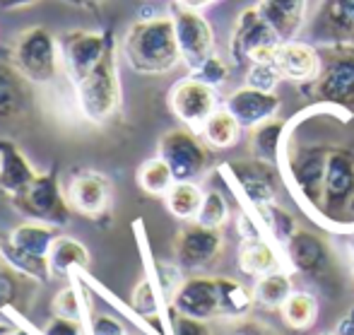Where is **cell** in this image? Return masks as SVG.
Segmentation results:
<instances>
[{
  "label": "cell",
  "mask_w": 354,
  "mask_h": 335,
  "mask_svg": "<svg viewBox=\"0 0 354 335\" xmlns=\"http://www.w3.org/2000/svg\"><path fill=\"white\" fill-rule=\"evenodd\" d=\"M169 109L181 123L193 131H201L205 121L217 111V92L212 84L201 82L198 78H183L169 92Z\"/></svg>",
  "instance_id": "obj_11"
},
{
  "label": "cell",
  "mask_w": 354,
  "mask_h": 335,
  "mask_svg": "<svg viewBox=\"0 0 354 335\" xmlns=\"http://www.w3.org/2000/svg\"><path fill=\"white\" fill-rule=\"evenodd\" d=\"M201 133L207 145H212V147H217V150H224V147H232L239 140L241 123H239L236 116L224 107V109H217V111L207 118L205 126L201 128Z\"/></svg>",
  "instance_id": "obj_28"
},
{
  "label": "cell",
  "mask_w": 354,
  "mask_h": 335,
  "mask_svg": "<svg viewBox=\"0 0 354 335\" xmlns=\"http://www.w3.org/2000/svg\"><path fill=\"white\" fill-rule=\"evenodd\" d=\"M232 335H277V333L268 331V328L261 326V323H241Z\"/></svg>",
  "instance_id": "obj_45"
},
{
  "label": "cell",
  "mask_w": 354,
  "mask_h": 335,
  "mask_svg": "<svg viewBox=\"0 0 354 335\" xmlns=\"http://www.w3.org/2000/svg\"><path fill=\"white\" fill-rule=\"evenodd\" d=\"M308 39L326 48H354V0H321L308 22Z\"/></svg>",
  "instance_id": "obj_9"
},
{
  "label": "cell",
  "mask_w": 354,
  "mask_h": 335,
  "mask_svg": "<svg viewBox=\"0 0 354 335\" xmlns=\"http://www.w3.org/2000/svg\"><path fill=\"white\" fill-rule=\"evenodd\" d=\"M171 335H212V331L207 328V321L176 314L171 321Z\"/></svg>",
  "instance_id": "obj_41"
},
{
  "label": "cell",
  "mask_w": 354,
  "mask_h": 335,
  "mask_svg": "<svg viewBox=\"0 0 354 335\" xmlns=\"http://www.w3.org/2000/svg\"><path fill=\"white\" fill-rule=\"evenodd\" d=\"M323 335H337V333H323Z\"/></svg>",
  "instance_id": "obj_51"
},
{
  "label": "cell",
  "mask_w": 354,
  "mask_h": 335,
  "mask_svg": "<svg viewBox=\"0 0 354 335\" xmlns=\"http://www.w3.org/2000/svg\"><path fill=\"white\" fill-rule=\"evenodd\" d=\"M171 307L176 314L198 318V321H210L222 316V297H219V278H186L176 294L171 297Z\"/></svg>",
  "instance_id": "obj_15"
},
{
  "label": "cell",
  "mask_w": 354,
  "mask_h": 335,
  "mask_svg": "<svg viewBox=\"0 0 354 335\" xmlns=\"http://www.w3.org/2000/svg\"><path fill=\"white\" fill-rule=\"evenodd\" d=\"M282 314L289 328H299L301 331V328H308L316 321L318 304L308 292H292V297L282 307Z\"/></svg>",
  "instance_id": "obj_33"
},
{
  "label": "cell",
  "mask_w": 354,
  "mask_h": 335,
  "mask_svg": "<svg viewBox=\"0 0 354 335\" xmlns=\"http://www.w3.org/2000/svg\"><path fill=\"white\" fill-rule=\"evenodd\" d=\"M66 196L75 212L99 217L106 212L109 203H111V183L99 172H82L71 181Z\"/></svg>",
  "instance_id": "obj_18"
},
{
  "label": "cell",
  "mask_w": 354,
  "mask_h": 335,
  "mask_svg": "<svg viewBox=\"0 0 354 335\" xmlns=\"http://www.w3.org/2000/svg\"><path fill=\"white\" fill-rule=\"evenodd\" d=\"M284 251H287L289 266L304 275H318L330 266L328 244L308 229H297L292 239L284 244Z\"/></svg>",
  "instance_id": "obj_20"
},
{
  "label": "cell",
  "mask_w": 354,
  "mask_h": 335,
  "mask_svg": "<svg viewBox=\"0 0 354 335\" xmlns=\"http://www.w3.org/2000/svg\"><path fill=\"white\" fill-rule=\"evenodd\" d=\"M284 135V121L282 118H270L261 126L251 128V152L256 159L275 164L280 157V145Z\"/></svg>",
  "instance_id": "obj_27"
},
{
  "label": "cell",
  "mask_w": 354,
  "mask_h": 335,
  "mask_svg": "<svg viewBox=\"0 0 354 335\" xmlns=\"http://www.w3.org/2000/svg\"><path fill=\"white\" fill-rule=\"evenodd\" d=\"M68 3H75V5H80V8H92V5H99V3H104V0H68Z\"/></svg>",
  "instance_id": "obj_49"
},
{
  "label": "cell",
  "mask_w": 354,
  "mask_h": 335,
  "mask_svg": "<svg viewBox=\"0 0 354 335\" xmlns=\"http://www.w3.org/2000/svg\"><path fill=\"white\" fill-rule=\"evenodd\" d=\"M44 335H84L80 321L63 316H51L44 326Z\"/></svg>",
  "instance_id": "obj_43"
},
{
  "label": "cell",
  "mask_w": 354,
  "mask_h": 335,
  "mask_svg": "<svg viewBox=\"0 0 354 335\" xmlns=\"http://www.w3.org/2000/svg\"><path fill=\"white\" fill-rule=\"evenodd\" d=\"M282 102L275 92H263L256 87H241L227 99V109L236 116L241 128H256L277 116Z\"/></svg>",
  "instance_id": "obj_17"
},
{
  "label": "cell",
  "mask_w": 354,
  "mask_h": 335,
  "mask_svg": "<svg viewBox=\"0 0 354 335\" xmlns=\"http://www.w3.org/2000/svg\"><path fill=\"white\" fill-rule=\"evenodd\" d=\"M256 8L282 42H294L306 24L308 0H258Z\"/></svg>",
  "instance_id": "obj_21"
},
{
  "label": "cell",
  "mask_w": 354,
  "mask_h": 335,
  "mask_svg": "<svg viewBox=\"0 0 354 335\" xmlns=\"http://www.w3.org/2000/svg\"><path fill=\"white\" fill-rule=\"evenodd\" d=\"M159 157L171 167L176 181H196L210 164L207 147L193 128H174L159 140Z\"/></svg>",
  "instance_id": "obj_7"
},
{
  "label": "cell",
  "mask_w": 354,
  "mask_h": 335,
  "mask_svg": "<svg viewBox=\"0 0 354 335\" xmlns=\"http://www.w3.org/2000/svg\"><path fill=\"white\" fill-rule=\"evenodd\" d=\"M123 56L140 75H167L183 63L171 15L138 19L123 37Z\"/></svg>",
  "instance_id": "obj_1"
},
{
  "label": "cell",
  "mask_w": 354,
  "mask_h": 335,
  "mask_svg": "<svg viewBox=\"0 0 354 335\" xmlns=\"http://www.w3.org/2000/svg\"><path fill=\"white\" fill-rule=\"evenodd\" d=\"M337 335H354V307L350 311L345 314V316L340 318V323H337Z\"/></svg>",
  "instance_id": "obj_47"
},
{
  "label": "cell",
  "mask_w": 354,
  "mask_h": 335,
  "mask_svg": "<svg viewBox=\"0 0 354 335\" xmlns=\"http://www.w3.org/2000/svg\"><path fill=\"white\" fill-rule=\"evenodd\" d=\"M239 234H241L243 242H246V239H258V237H261V229H258L256 219H251V215L241 212V217H239Z\"/></svg>",
  "instance_id": "obj_44"
},
{
  "label": "cell",
  "mask_w": 354,
  "mask_h": 335,
  "mask_svg": "<svg viewBox=\"0 0 354 335\" xmlns=\"http://www.w3.org/2000/svg\"><path fill=\"white\" fill-rule=\"evenodd\" d=\"M34 3H39V0H0V10H19V8H29Z\"/></svg>",
  "instance_id": "obj_48"
},
{
  "label": "cell",
  "mask_w": 354,
  "mask_h": 335,
  "mask_svg": "<svg viewBox=\"0 0 354 335\" xmlns=\"http://www.w3.org/2000/svg\"><path fill=\"white\" fill-rule=\"evenodd\" d=\"M275 66L284 80H292V82H313L321 75L323 58L313 44L297 42L294 39V42H284L277 48Z\"/></svg>",
  "instance_id": "obj_19"
},
{
  "label": "cell",
  "mask_w": 354,
  "mask_h": 335,
  "mask_svg": "<svg viewBox=\"0 0 354 335\" xmlns=\"http://www.w3.org/2000/svg\"><path fill=\"white\" fill-rule=\"evenodd\" d=\"M224 248V237L219 229L205 227L201 222H193L178 232L174 242L176 263L183 270H203L217 261Z\"/></svg>",
  "instance_id": "obj_14"
},
{
  "label": "cell",
  "mask_w": 354,
  "mask_h": 335,
  "mask_svg": "<svg viewBox=\"0 0 354 335\" xmlns=\"http://www.w3.org/2000/svg\"><path fill=\"white\" fill-rule=\"evenodd\" d=\"M77 107L87 121L106 123L121 107V80L116 66V44L106 51V56L97 63L82 80L75 82Z\"/></svg>",
  "instance_id": "obj_3"
},
{
  "label": "cell",
  "mask_w": 354,
  "mask_h": 335,
  "mask_svg": "<svg viewBox=\"0 0 354 335\" xmlns=\"http://www.w3.org/2000/svg\"><path fill=\"white\" fill-rule=\"evenodd\" d=\"M37 169L29 164L27 154L12 143L0 140V191L8 198H15L37 179Z\"/></svg>",
  "instance_id": "obj_22"
},
{
  "label": "cell",
  "mask_w": 354,
  "mask_h": 335,
  "mask_svg": "<svg viewBox=\"0 0 354 335\" xmlns=\"http://www.w3.org/2000/svg\"><path fill=\"white\" fill-rule=\"evenodd\" d=\"M311 94L333 107H354V48H330Z\"/></svg>",
  "instance_id": "obj_8"
},
{
  "label": "cell",
  "mask_w": 354,
  "mask_h": 335,
  "mask_svg": "<svg viewBox=\"0 0 354 335\" xmlns=\"http://www.w3.org/2000/svg\"><path fill=\"white\" fill-rule=\"evenodd\" d=\"M138 183L147 196H167L169 188L176 183V176L162 157H152L138 169Z\"/></svg>",
  "instance_id": "obj_31"
},
{
  "label": "cell",
  "mask_w": 354,
  "mask_h": 335,
  "mask_svg": "<svg viewBox=\"0 0 354 335\" xmlns=\"http://www.w3.org/2000/svg\"><path fill=\"white\" fill-rule=\"evenodd\" d=\"M219 297H222V318H243L251 314L256 302V292L229 278H219Z\"/></svg>",
  "instance_id": "obj_30"
},
{
  "label": "cell",
  "mask_w": 354,
  "mask_h": 335,
  "mask_svg": "<svg viewBox=\"0 0 354 335\" xmlns=\"http://www.w3.org/2000/svg\"><path fill=\"white\" fill-rule=\"evenodd\" d=\"M174 3H176L178 8L198 10V12H203V10H205V8H210V5L219 3V0H174Z\"/></svg>",
  "instance_id": "obj_46"
},
{
  "label": "cell",
  "mask_w": 354,
  "mask_h": 335,
  "mask_svg": "<svg viewBox=\"0 0 354 335\" xmlns=\"http://www.w3.org/2000/svg\"><path fill=\"white\" fill-rule=\"evenodd\" d=\"M282 80L280 70H277L275 61L272 63H251L246 75V84L248 87L263 89V92H275V84Z\"/></svg>",
  "instance_id": "obj_36"
},
{
  "label": "cell",
  "mask_w": 354,
  "mask_h": 335,
  "mask_svg": "<svg viewBox=\"0 0 354 335\" xmlns=\"http://www.w3.org/2000/svg\"><path fill=\"white\" fill-rule=\"evenodd\" d=\"M203 198H205V193H203V188L198 186L196 181H176L171 188H169L164 201H167L169 212H171L176 219L196 222L198 212H201Z\"/></svg>",
  "instance_id": "obj_26"
},
{
  "label": "cell",
  "mask_w": 354,
  "mask_h": 335,
  "mask_svg": "<svg viewBox=\"0 0 354 335\" xmlns=\"http://www.w3.org/2000/svg\"><path fill=\"white\" fill-rule=\"evenodd\" d=\"M234 172V179L241 186L243 196L253 208H261L275 201L277 193V174L275 164L263 162V159H246V162H234L229 164Z\"/></svg>",
  "instance_id": "obj_16"
},
{
  "label": "cell",
  "mask_w": 354,
  "mask_h": 335,
  "mask_svg": "<svg viewBox=\"0 0 354 335\" xmlns=\"http://www.w3.org/2000/svg\"><path fill=\"white\" fill-rule=\"evenodd\" d=\"M171 17L183 66H188V70H196L214 53V32L210 22L198 10H186L178 5Z\"/></svg>",
  "instance_id": "obj_12"
},
{
  "label": "cell",
  "mask_w": 354,
  "mask_h": 335,
  "mask_svg": "<svg viewBox=\"0 0 354 335\" xmlns=\"http://www.w3.org/2000/svg\"><path fill=\"white\" fill-rule=\"evenodd\" d=\"M56 229L58 227L29 219L10 232L8 242L0 248V256L10 268L27 275L32 282H46L53 278L48 266V251L58 237Z\"/></svg>",
  "instance_id": "obj_2"
},
{
  "label": "cell",
  "mask_w": 354,
  "mask_h": 335,
  "mask_svg": "<svg viewBox=\"0 0 354 335\" xmlns=\"http://www.w3.org/2000/svg\"><path fill=\"white\" fill-rule=\"evenodd\" d=\"M352 268H354V261H352Z\"/></svg>",
  "instance_id": "obj_52"
},
{
  "label": "cell",
  "mask_w": 354,
  "mask_h": 335,
  "mask_svg": "<svg viewBox=\"0 0 354 335\" xmlns=\"http://www.w3.org/2000/svg\"><path fill=\"white\" fill-rule=\"evenodd\" d=\"M8 335H29V333H24V331H19V328H12Z\"/></svg>",
  "instance_id": "obj_50"
},
{
  "label": "cell",
  "mask_w": 354,
  "mask_h": 335,
  "mask_svg": "<svg viewBox=\"0 0 354 335\" xmlns=\"http://www.w3.org/2000/svg\"><path fill=\"white\" fill-rule=\"evenodd\" d=\"M133 309L145 318H159V297L157 289L149 280H142L136 289H133Z\"/></svg>",
  "instance_id": "obj_37"
},
{
  "label": "cell",
  "mask_w": 354,
  "mask_h": 335,
  "mask_svg": "<svg viewBox=\"0 0 354 335\" xmlns=\"http://www.w3.org/2000/svg\"><path fill=\"white\" fill-rule=\"evenodd\" d=\"M227 219H229V205L224 201V196L219 191H207L205 198H203L201 212H198L196 222L212 229H222V224Z\"/></svg>",
  "instance_id": "obj_35"
},
{
  "label": "cell",
  "mask_w": 354,
  "mask_h": 335,
  "mask_svg": "<svg viewBox=\"0 0 354 335\" xmlns=\"http://www.w3.org/2000/svg\"><path fill=\"white\" fill-rule=\"evenodd\" d=\"M10 203L27 219L51 227H66L73 217V208L68 196L61 191L56 174H37V179L19 196L10 198Z\"/></svg>",
  "instance_id": "obj_6"
},
{
  "label": "cell",
  "mask_w": 354,
  "mask_h": 335,
  "mask_svg": "<svg viewBox=\"0 0 354 335\" xmlns=\"http://www.w3.org/2000/svg\"><path fill=\"white\" fill-rule=\"evenodd\" d=\"M92 335H136V333L128 331L111 314H102V316H97L92 321Z\"/></svg>",
  "instance_id": "obj_42"
},
{
  "label": "cell",
  "mask_w": 354,
  "mask_h": 335,
  "mask_svg": "<svg viewBox=\"0 0 354 335\" xmlns=\"http://www.w3.org/2000/svg\"><path fill=\"white\" fill-rule=\"evenodd\" d=\"M113 37L109 32H92V29H73L61 37V58L71 73L73 82L82 80L111 48Z\"/></svg>",
  "instance_id": "obj_13"
},
{
  "label": "cell",
  "mask_w": 354,
  "mask_h": 335,
  "mask_svg": "<svg viewBox=\"0 0 354 335\" xmlns=\"http://www.w3.org/2000/svg\"><path fill=\"white\" fill-rule=\"evenodd\" d=\"M282 44L284 42L266 22V17L258 12V8H246L234 22L229 53H232L236 66H241V63H272Z\"/></svg>",
  "instance_id": "obj_5"
},
{
  "label": "cell",
  "mask_w": 354,
  "mask_h": 335,
  "mask_svg": "<svg viewBox=\"0 0 354 335\" xmlns=\"http://www.w3.org/2000/svg\"><path fill=\"white\" fill-rule=\"evenodd\" d=\"M256 302L268 309H282L287 299L292 297V278L284 270H272L268 275H261L256 282Z\"/></svg>",
  "instance_id": "obj_29"
},
{
  "label": "cell",
  "mask_w": 354,
  "mask_h": 335,
  "mask_svg": "<svg viewBox=\"0 0 354 335\" xmlns=\"http://www.w3.org/2000/svg\"><path fill=\"white\" fill-rule=\"evenodd\" d=\"M318 208L330 217L354 210V154L347 150H328Z\"/></svg>",
  "instance_id": "obj_10"
},
{
  "label": "cell",
  "mask_w": 354,
  "mask_h": 335,
  "mask_svg": "<svg viewBox=\"0 0 354 335\" xmlns=\"http://www.w3.org/2000/svg\"><path fill=\"white\" fill-rule=\"evenodd\" d=\"M61 44L46 27H29L12 44V66L32 84H46L56 78Z\"/></svg>",
  "instance_id": "obj_4"
},
{
  "label": "cell",
  "mask_w": 354,
  "mask_h": 335,
  "mask_svg": "<svg viewBox=\"0 0 354 335\" xmlns=\"http://www.w3.org/2000/svg\"><path fill=\"white\" fill-rule=\"evenodd\" d=\"M48 266H51L53 278H68L75 270L89 268V251L77 239L56 237L51 251H48Z\"/></svg>",
  "instance_id": "obj_24"
},
{
  "label": "cell",
  "mask_w": 354,
  "mask_h": 335,
  "mask_svg": "<svg viewBox=\"0 0 354 335\" xmlns=\"http://www.w3.org/2000/svg\"><path fill=\"white\" fill-rule=\"evenodd\" d=\"M84 307H82V297L75 287H66L58 292V297L53 299V314L56 316H63V318H75L80 321L82 316Z\"/></svg>",
  "instance_id": "obj_39"
},
{
  "label": "cell",
  "mask_w": 354,
  "mask_h": 335,
  "mask_svg": "<svg viewBox=\"0 0 354 335\" xmlns=\"http://www.w3.org/2000/svg\"><path fill=\"white\" fill-rule=\"evenodd\" d=\"M239 268L246 275L261 278V275H268L272 270H282V261L275 248H272V244L266 242L263 237H258V239L241 242V248H239Z\"/></svg>",
  "instance_id": "obj_25"
},
{
  "label": "cell",
  "mask_w": 354,
  "mask_h": 335,
  "mask_svg": "<svg viewBox=\"0 0 354 335\" xmlns=\"http://www.w3.org/2000/svg\"><path fill=\"white\" fill-rule=\"evenodd\" d=\"M256 212H258V217H261L263 227L270 232V237L275 239L277 244H287L289 239H292V234L297 232V222H294L292 212L280 208L275 201L256 208Z\"/></svg>",
  "instance_id": "obj_32"
},
{
  "label": "cell",
  "mask_w": 354,
  "mask_h": 335,
  "mask_svg": "<svg viewBox=\"0 0 354 335\" xmlns=\"http://www.w3.org/2000/svg\"><path fill=\"white\" fill-rule=\"evenodd\" d=\"M193 78H198L201 82L212 84V87H219V84L227 82L229 78V66L224 63V58H219L217 53H212L205 63H201L196 70H191Z\"/></svg>",
  "instance_id": "obj_38"
},
{
  "label": "cell",
  "mask_w": 354,
  "mask_h": 335,
  "mask_svg": "<svg viewBox=\"0 0 354 335\" xmlns=\"http://www.w3.org/2000/svg\"><path fill=\"white\" fill-rule=\"evenodd\" d=\"M29 280L27 275L17 273L15 268H10L8 263L0 266V311L5 309L19 307V297H22V282Z\"/></svg>",
  "instance_id": "obj_34"
},
{
  "label": "cell",
  "mask_w": 354,
  "mask_h": 335,
  "mask_svg": "<svg viewBox=\"0 0 354 335\" xmlns=\"http://www.w3.org/2000/svg\"><path fill=\"white\" fill-rule=\"evenodd\" d=\"M181 266H167V263H159L157 273H159V287H162L164 297L171 302V297L176 294V289L181 287L183 278H181Z\"/></svg>",
  "instance_id": "obj_40"
},
{
  "label": "cell",
  "mask_w": 354,
  "mask_h": 335,
  "mask_svg": "<svg viewBox=\"0 0 354 335\" xmlns=\"http://www.w3.org/2000/svg\"><path fill=\"white\" fill-rule=\"evenodd\" d=\"M29 84L12 63H0V121L19 116L29 107Z\"/></svg>",
  "instance_id": "obj_23"
}]
</instances>
